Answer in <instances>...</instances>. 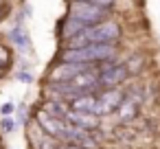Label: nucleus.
<instances>
[{
	"mask_svg": "<svg viewBox=\"0 0 160 149\" xmlns=\"http://www.w3.org/2000/svg\"><path fill=\"white\" fill-rule=\"evenodd\" d=\"M138 105H140V97H136V92H134V90H129V92H127V97H125V101H123V103H121V107L116 110L118 121L127 123V121L136 118V114H138Z\"/></svg>",
	"mask_w": 160,
	"mask_h": 149,
	"instance_id": "423d86ee",
	"label": "nucleus"
},
{
	"mask_svg": "<svg viewBox=\"0 0 160 149\" xmlns=\"http://www.w3.org/2000/svg\"><path fill=\"white\" fill-rule=\"evenodd\" d=\"M11 42H13V46L20 48V51H29V48H31V42H29V37H27L22 24H16V27L11 29Z\"/></svg>",
	"mask_w": 160,
	"mask_h": 149,
	"instance_id": "1a4fd4ad",
	"label": "nucleus"
},
{
	"mask_svg": "<svg viewBox=\"0 0 160 149\" xmlns=\"http://www.w3.org/2000/svg\"><path fill=\"white\" fill-rule=\"evenodd\" d=\"M70 107H72L75 112H92V114H94V107H97V92H88V94L77 97V99L70 103Z\"/></svg>",
	"mask_w": 160,
	"mask_h": 149,
	"instance_id": "6e6552de",
	"label": "nucleus"
},
{
	"mask_svg": "<svg viewBox=\"0 0 160 149\" xmlns=\"http://www.w3.org/2000/svg\"><path fill=\"white\" fill-rule=\"evenodd\" d=\"M7 64H9V53H7V48L0 46V70H2Z\"/></svg>",
	"mask_w": 160,
	"mask_h": 149,
	"instance_id": "f8f14e48",
	"label": "nucleus"
},
{
	"mask_svg": "<svg viewBox=\"0 0 160 149\" xmlns=\"http://www.w3.org/2000/svg\"><path fill=\"white\" fill-rule=\"evenodd\" d=\"M83 2H90V5L103 7V9H112L114 7V0H83Z\"/></svg>",
	"mask_w": 160,
	"mask_h": 149,
	"instance_id": "9d476101",
	"label": "nucleus"
},
{
	"mask_svg": "<svg viewBox=\"0 0 160 149\" xmlns=\"http://www.w3.org/2000/svg\"><path fill=\"white\" fill-rule=\"evenodd\" d=\"M99 118H101V116H97V114H92V112H75L72 107H70V112H68V116H66L68 123H72V125H77V127H83V129H90V132H97Z\"/></svg>",
	"mask_w": 160,
	"mask_h": 149,
	"instance_id": "0eeeda50",
	"label": "nucleus"
},
{
	"mask_svg": "<svg viewBox=\"0 0 160 149\" xmlns=\"http://www.w3.org/2000/svg\"><path fill=\"white\" fill-rule=\"evenodd\" d=\"M0 112H2L5 116H9V114H13V112H16V105H13V103H5L2 107H0Z\"/></svg>",
	"mask_w": 160,
	"mask_h": 149,
	"instance_id": "ddd939ff",
	"label": "nucleus"
},
{
	"mask_svg": "<svg viewBox=\"0 0 160 149\" xmlns=\"http://www.w3.org/2000/svg\"><path fill=\"white\" fill-rule=\"evenodd\" d=\"M18 77H20L22 81H31V79H33V77H29V75H18Z\"/></svg>",
	"mask_w": 160,
	"mask_h": 149,
	"instance_id": "4468645a",
	"label": "nucleus"
},
{
	"mask_svg": "<svg viewBox=\"0 0 160 149\" xmlns=\"http://www.w3.org/2000/svg\"><path fill=\"white\" fill-rule=\"evenodd\" d=\"M108 16H110V9H103V7L83 2V0H70L66 20H64L62 27H59L62 37L70 40V37H75L79 31H83V29H88V27H94V24H99V22H105Z\"/></svg>",
	"mask_w": 160,
	"mask_h": 149,
	"instance_id": "f257e3e1",
	"label": "nucleus"
},
{
	"mask_svg": "<svg viewBox=\"0 0 160 149\" xmlns=\"http://www.w3.org/2000/svg\"><path fill=\"white\" fill-rule=\"evenodd\" d=\"M121 37V27L112 20L99 22L94 27H88L79 31L75 37L68 40L66 48H81V46H92V44H116Z\"/></svg>",
	"mask_w": 160,
	"mask_h": 149,
	"instance_id": "f03ea898",
	"label": "nucleus"
},
{
	"mask_svg": "<svg viewBox=\"0 0 160 149\" xmlns=\"http://www.w3.org/2000/svg\"><path fill=\"white\" fill-rule=\"evenodd\" d=\"M2 16H5V9H2V7H0V20H2Z\"/></svg>",
	"mask_w": 160,
	"mask_h": 149,
	"instance_id": "2eb2a0df",
	"label": "nucleus"
},
{
	"mask_svg": "<svg viewBox=\"0 0 160 149\" xmlns=\"http://www.w3.org/2000/svg\"><path fill=\"white\" fill-rule=\"evenodd\" d=\"M2 132H16V127H18V123L13 121V118H2Z\"/></svg>",
	"mask_w": 160,
	"mask_h": 149,
	"instance_id": "9b49d317",
	"label": "nucleus"
},
{
	"mask_svg": "<svg viewBox=\"0 0 160 149\" xmlns=\"http://www.w3.org/2000/svg\"><path fill=\"white\" fill-rule=\"evenodd\" d=\"M127 77H129V68L125 64L108 62V64H101V68H99V83H101V88H118Z\"/></svg>",
	"mask_w": 160,
	"mask_h": 149,
	"instance_id": "39448f33",
	"label": "nucleus"
},
{
	"mask_svg": "<svg viewBox=\"0 0 160 149\" xmlns=\"http://www.w3.org/2000/svg\"><path fill=\"white\" fill-rule=\"evenodd\" d=\"M127 92L121 90V88H105L101 92H97V107H94V114L97 116H108L112 112H116L121 107V103L125 101Z\"/></svg>",
	"mask_w": 160,
	"mask_h": 149,
	"instance_id": "20e7f679",
	"label": "nucleus"
},
{
	"mask_svg": "<svg viewBox=\"0 0 160 149\" xmlns=\"http://www.w3.org/2000/svg\"><path fill=\"white\" fill-rule=\"evenodd\" d=\"M116 46L114 44H92L81 48H66L62 53V62H75V64H108L116 59Z\"/></svg>",
	"mask_w": 160,
	"mask_h": 149,
	"instance_id": "7ed1b4c3",
	"label": "nucleus"
}]
</instances>
